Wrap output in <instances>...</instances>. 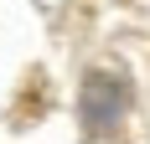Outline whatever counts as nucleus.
<instances>
[{
  "label": "nucleus",
  "mask_w": 150,
  "mask_h": 144,
  "mask_svg": "<svg viewBox=\"0 0 150 144\" xmlns=\"http://www.w3.org/2000/svg\"><path fill=\"white\" fill-rule=\"evenodd\" d=\"M124 103H129V87H124L119 72H93L88 87H83V113H88V129L109 134L124 118Z\"/></svg>",
  "instance_id": "obj_1"
}]
</instances>
